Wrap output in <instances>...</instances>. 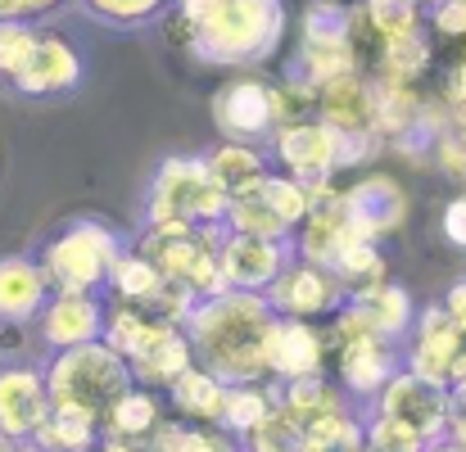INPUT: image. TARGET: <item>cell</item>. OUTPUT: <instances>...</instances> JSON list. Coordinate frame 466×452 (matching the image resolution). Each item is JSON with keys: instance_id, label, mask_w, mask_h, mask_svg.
I'll return each instance as SVG.
<instances>
[{"instance_id": "cell-39", "label": "cell", "mask_w": 466, "mask_h": 452, "mask_svg": "<svg viewBox=\"0 0 466 452\" xmlns=\"http://www.w3.org/2000/svg\"><path fill=\"white\" fill-rule=\"evenodd\" d=\"M440 231L453 249H466V195H453L444 204V217H440Z\"/></svg>"}, {"instance_id": "cell-20", "label": "cell", "mask_w": 466, "mask_h": 452, "mask_svg": "<svg viewBox=\"0 0 466 452\" xmlns=\"http://www.w3.org/2000/svg\"><path fill=\"white\" fill-rule=\"evenodd\" d=\"M431 64H435V41H431L426 27H417V32L380 41L376 55L367 59V73L380 86H417L431 73Z\"/></svg>"}, {"instance_id": "cell-34", "label": "cell", "mask_w": 466, "mask_h": 452, "mask_svg": "<svg viewBox=\"0 0 466 452\" xmlns=\"http://www.w3.org/2000/svg\"><path fill=\"white\" fill-rule=\"evenodd\" d=\"M236 444L240 452H299V421L281 403H272V412L258 426H249Z\"/></svg>"}, {"instance_id": "cell-18", "label": "cell", "mask_w": 466, "mask_h": 452, "mask_svg": "<svg viewBox=\"0 0 466 452\" xmlns=\"http://www.w3.org/2000/svg\"><path fill=\"white\" fill-rule=\"evenodd\" d=\"M86 77V64L77 55V45L64 36V32H41L27 68L9 82L18 95H32V100H46V95H68L77 91Z\"/></svg>"}, {"instance_id": "cell-24", "label": "cell", "mask_w": 466, "mask_h": 452, "mask_svg": "<svg viewBox=\"0 0 466 452\" xmlns=\"http://www.w3.org/2000/svg\"><path fill=\"white\" fill-rule=\"evenodd\" d=\"M127 367H132L137 385H146V389H167L186 367H195V353H190L186 330H181V326H167L155 344H150L141 357H132Z\"/></svg>"}, {"instance_id": "cell-11", "label": "cell", "mask_w": 466, "mask_h": 452, "mask_svg": "<svg viewBox=\"0 0 466 452\" xmlns=\"http://www.w3.org/2000/svg\"><path fill=\"white\" fill-rule=\"evenodd\" d=\"M290 258H295V236L272 240V236H249V231H227L222 226L218 267H222L227 290H258L263 295Z\"/></svg>"}, {"instance_id": "cell-27", "label": "cell", "mask_w": 466, "mask_h": 452, "mask_svg": "<svg viewBox=\"0 0 466 452\" xmlns=\"http://www.w3.org/2000/svg\"><path fill=\"white\" fill-rule=\"evenodd\" d=\"M330 272H335V281H339V290H344L349 299L376 290L380 281H390V276H385V254H380L376 240H353V245H344V249L335 254Z\"/></svg>"}, {"instance_id": "cell-10", "label": "cell", "mask_w": 466, "mask_h": 452, "mask_svg": "<svg viewBox=\"0 0 466 452\" xmlns=\"http://www.w3.org/2000/svg\"><path fill=\"white\" fill-rule=\"evenodd\" d=\"M367 407H376V412H385V417L403 421V426H408V430H417L426 444H435V439H444V430H449L453 394H449L444 385H435V380H426V376H417V371L399 367V371L390 376V385H385Z\"/></svg>"}, {"instance_id": "cell-17", "label": "cell", "mask_w": 466, "mask_h": 452, "mask_svg": "<svg viewBox=\"0 0 466 452\" xmlns=\"http://www.w3.org/2000/svg\"><path fill=\"white\" fill-rule=\"evenodd\" d=\"M312 114L326 127L344 132V136H376V82H371V73L353 68V73H339V77L321 82Z\"/></svg>"}, {"instance_id": "cell-8", "label": "cell", "mask_w": 466, "mask_h": 452, "mask_svg": "<svg viewBox=\"0 0 466 452\" xmlns=\"http://www.w3.org/2000/svg\"><path fill=\"white\" fill-rule=\"evenodd\" d=\"M403 367L453 389L466 376V330L435 303V307H417V321L403 339Z\"/></svg>"}, {"instance_id": "cell-5", "label": "cell", "mask_w": 466, "mask_h": 452, "mask_svg": "<svg viewBox=\"0 0 466 452\" xmlns=\"http://www.w3.org/2000/svg\"><path fill=\"white\" fill-rule=\"evenodd\" d=\"M227 190L213 176L208 158L195 154H172L163 158L146 195V226L163 222H186V226H222L227 217Z\"/></svg>"}, {"instance_id": "cell-4", "label": "cell", "mask_w": 466, "mask_h": 452, "mask_svg": "<svg viewBox=\"0 0 466 452\" xmlns=\"http://www.w3.org/2000/svg\"><path fill=\"white\" fill-rule=\"evenodd\" d=\"M123 249L127 245L118 240V231L109 222L77 217L41 245L36 267H41L50 295H105V281Z\"/></svg>"}, {"instance_id": "cell-32", "label": "cell", "mask_w": 466, "mask_h": 452, "mask_svg": "<svg viewBox=\"0 0 466 452\" xmlns=\"http://www.w3.org/2000/svg\"><path fill=\"white\" fill-rule=\"evenodd\" d=\"M208 167H213V176L222 181L227 195L254 186L258 176H268V158L258 154V146H245V141H222L208 154Z\"/></svg>"}, {"instance_id": "cell-22", "label": "cell", "mask_w": 466, "mask_h": 452, "mask_svg": "<svg viewBox=\"0 0 466 452\" xmlns=\"http://www.w3.org/2000/svg\"><path fill=\"white\" fill-rule=\"evenodd\" d=\"M163 394H167V403H172V412H177L181 421L218 426V417H222V398H227V385H222L213 371H204V367L195 362V367H186Z\"/></svg>"}, {"instance_id": "cell-21", "label": "cell", "mask_w": 466, "mask_h": 452, "mask_svg": "<svg viewBox=\"0 0 466 452\" xmlns=\"http://www.w3.org/2000/svg\"><path fill=\"white\" fill-rule=\"evenodd\" d=\"M50 299V286L36 267V258L27 254H9L0 258V321L5 326H27L36 321V312Z\"/></svg>"}, {"instance_id": "cell-13", "label": "cell", "mask_w": 466, "mask_h": 452, "mask_svg": "<svg viewBox=\"0 0 466 452\" xmlns=\"http://www.w3.org/2000/svg\"><path fill=\"white\" fill-rule=\"evenodd\" d=\"M268 303L277 307V316H299V321H330L339 312V303L349 299L335 281L330 267L321 263H309V258H290L281 267V276L263 290Z\"/></svg>"}, {"instance_id": "cell-9", "label": "cell", "mask_w": 466, "mask_h": 452, "mask_svg": "<svg viewBox=\"0 0 466 452\" xmlns=\"http://www.w3.org/2000/svg\"><path fill=\"white\" fill-rule=\"evenodd\" d=\"M213 123L227 141H245V146H258V141H272V132L286 123L281 118V95L272 82L263 77H231L213 91Z\"/></svg>"}, {"instance_id": "cell-40", "label": "cell", "mask_w": 466, "mask_h": 452, "mask_svg": "<svg viewBox=\"0 0 466 452\" xmlns=\"http://www.w3.org/2000/svg\"><path fill=\"white\" fill-rule=\"evenodd\" d=\"M440 307H444V312H449V316H453V321H458V326L466 330V281H453Z\"/></svg>"}, {"instance_id": "cell-7", "label": "cell", "mask_w": 466, "mask_h": 452, "mask_svg": "<svg viewBox=\"0 0 466 452\" xmlns=\"http://www.w3.org/2000/svg\"><path fill=\"white\" fill-rule=\"evenodd\" d=\"M326 348H330L339 389L358 403H371L390 385V376L403 367V344H394L385 335H371V330L326 326Z\"/></svg>"}, {"instance_id": "cell-28", "label": "cell", "mask_w": 466, "mask_h": 452, "mask_svg": "<svg viewBox=\"0 0 466 452\" xmlns=\"http://www.w3.org/2000/svg\"><path fill=\"white\" fill-rule=\"evenodd\" d=\"M277 389V403L304 426L312 417H321V412H330V407H339V403H349V394L339 389V385H330L326 376H299V380H281V385H272Z\"/></svg>"}, {"instance_id": "cell-47", "label": "cell", "mask_w": 466, "mask_h": 452, "mask_svg": "<svg viewBox=\"0 0 466 452\" xmlns=\"http://www.w3.org/2000/svg\"><path fill=\"white\" fill-rule=\"evenodd\" d=\"M236 452H240V448H236Z\"/></svg>"}, {"instance_id": "cell-16", "label": "cell", "mask_w": 466, "mask_h": 452, "mask_svg": "<svg viewBox=\"0 0 466 452\" xmlns=\"http://www.w3.org/2000/svg\"><path fill=\"white\" fill-rule=\"evenodd\" d=\"M330 348H326V321H299V316H277L268 330V376L272 385L321 376Z\"/></svg>"}, {"instance_id": "cell-45", "label": "cell", "mask_w": 466, "mask_h": 452, "mask_svg": "<svg viewBox=\"0 0 466 452\" xmlns=\"http://www.w3.org/2000/svg\"><path fill=\"white\" fill-rule=\"evenodd\" d=\"M453 64H466V41L462 45H453Z\"/></svg>"}, {"instance_id": "cell-31", "label": "cell", "mask_w": 466, "mask_h": 452, "mask_svg": "<svg viewBox=\"0 0 466 452\" xmlns=\"http://www.w3.org/2000/svg\"><path fill=\"white\" fill-rule=\"evenodd\" d=\"M41 452H91L100 444V426L91 421V417H77V412H59V407H50V417H46V426L36 430V439H32Z\"/></svg>"}, {"instance_id": "cell-33", "label": "cell", "mask_w": 466, "mask_h": 452, "mask_svg": "<svg viewBox=\"0 0 466 452\" xmlns=\"http://www.w3.org/2000/svg\"><path fill=\"white\" fill-rule=\"evenodd\" d=\"M358 14L376 41H390V36L421 27V0H358Z\"/></svg>"}, {"instance_id": "cell-41", "label": "cell", "mask_w": 466, "mask_h": 452, "mask_svg": "<svg viewBox=\"0 0 466 452\" xmlns=\"http://www.w3.org/2000/svg\"><path fill=\"white\" fill-rule=\"evenodd\" d=\"M444 439L453 444L458 452H466V407H453V417H449V430H444Z\"/></svg>"}, {"instance_id": "cell-37", "label": "cell", "mask_w": 466, "mask_h": 452, "mask_svg": "<svg viewBox=\"0 0 466 452\" xmlns=\"http://www.w3.org/2000/svg\"><path fill=\"white\" fill-rule=\"evenodd\" d=\"M82 5L109 27H141V23L158 18L172 0H82Z\"/></svg>"}, {"instance_id": "cell-3", "label": "cell", "mask_w": 466, "mask_h": 452, "mask_svg": "<svg viewBox=\"0 0 466 452\" xmlns=\"http://www.w3.org/2000/svg\"><path fill=\"white\" fill-rule=\"evenodd\" d=\"M41 371H46L50 407L91 417L96 426L137 385L127 357L114 353L105 339H91V344H77V348H59V353H50V362Z\"/></svg>"}, {"instance_id": "cell-42", "label": "cell", "mask_w": 466, "mask_h": 452, "mask_svg": "<svg viewBox=\"0 0 466 452\" xmlns=\"http://www.w3.org/2000/svg\"><path fill=\"white\" fill-rule=\"evenodd\" d=\"M91 452H155L150 444H137V439H109V435H100V444Z\"/></svg>"}, {"instance_id": "cell-6", "label": "cell", "mask_w": 466, "mask_h": 452, "mask_svg": "<svg viewBox=\"0 0 466 452\" xmlns=\"http://www.w3.org/2000/svg\"><path fill=\"white\" fill-rule=\"evenodd\" d=\"M218 240H222V226L163 222V226H146V236L137 240V249L155 263L167 281H177L195 299H208V295H222L227 290L222 267H218Z\"/></svg>"}, {"instance_id": "cell-35", "label": "cell", "mask_w": 466, "mask_h": 452, "mask_svg": "<svg viewBox=\"0 0 466 452\" xmlns=\"http://www.w3.org/2000/svg\"><path fill=\"white\" fill-rule=\"evenodd\" d=\"M36 41H41V27L32 18H0V82L5 86L27 68Z\"/></svg>"}, {"instance_id": "cell-23", "label": "cell", "mask_w": 466, "mask_h": 452, "mask_svg": "<svg viewBox=\"0 0 466 452\" xmlns=\"http://www.w3.org/2000/svg\"><path fill=\"white\" fill-rule=\"evenodd\" d=\"M163 398H158V389H146V385H132L109 412H105V421H100V435H109V439H137V444H150V435H155L158 426H163Z\"/></svg>"}, {"instance_id": "cell-2", "label": "cell", "mask_w": 466, "mask_h": 452, "mask_svg": "<svg viewBox=\"0 0 466 452\" xmlns=\"http://www.w3.org/2000/svg\"><path fill=\"white\" fill-rule=\"evenodd\" d=\"M167 36L181 41L199 64L254 68L281 50L286 0H177Z\"/></svg>"}, {"instance_id": "cell-26", "label": "cell", "mask_w": 466, "mask_h": 452, "mask_svg": "<svg viewBox=\"0 0 466 452\" xmlns=\"http://www.w3.org/2000/svg\"><path fill=\"white\" fill-rule=\"evenodd\" d=\"M163 281H167V276L158 272L141 249H123L118 263H114V272H109V281H105V295H109V299H123V303L146 307V303L163 290Z\"/></svg>"}, {"instance_id": "cell-14", "label": "cell", "mask_w": 466, "mask_h": 452, "mask_svg": "<svg viewBox=\"0 0 466 452\" xmlns=\"http://www.w3.org/2000/svg\"><path fill=\"white\" fill-rule=\"evenodd\" d=\"M339 208L349 217V226L362 236V240H390L403 222H408V195L394 176L385 172H367L358 176L353 186L339 190Z\"/></svg>"}, {"instance_id": "cell-25", "label": "cell", "mask_w": 466, "mask_h": 452, "mask_svg": "<svg viewBox=\"0 0 466 452\" xmlns=\"http://www.w3.org/2000/svg\"><path fill=\"white\" fill-rule=\"evenodd\" d=\"M358 444H362V412H353L349 403L299 426V452H349Z\"/></svg>"}, {"instance_id": "cell-1", "label": "cell", "mask_w": 466, "mask_h": 452, "mask_svg": "<svg viewBox=\"0 0 466 452\" xmlns=\"http://www.w3.org/2000/svg\"><path fill=\"white\" fill-rule=\"evenodd\" d=\"M277 307L258 290H222L190 307L186 339L204 371L222 385H272L268 376V330Z\"/></svg>"}, {"instance_id": "cell-19", "label": "cell", "mask_w": 466, "mask_h": 452, "mask_svg": "<svg viewBox=\"0 0 466 452\" xmlns=\"http://www.w3.org/2000/svg\"><path fill=\"white\" fill-rule=\"evenodd\" d=\"M36 330L50 353L91 344L105 330V303L100 295H50L46 307L36 312Z\"/></svg>"}, {"instance_id": "cell-15", "label": "cell", "mask_w": 466, "mask_h": 452, "mask_svg": "<svg viewBox=\"0 0 466 452\" xmlns=\"http://www.w3.org/2000/svg\"><path fill=\"white\" fill-rule=\"evenodd\" d=\"M46 417V371L36 362H0V439H36Z\"/></svg>"}, {"instance_id": "cell-46", "label": "cell", "mask_w": 466, "mask_h": 452, "mask_svg": "<svg viewBox=\"0 0 466 452\" xmlns=\"http://www.w3.org/2000/svg\"><path fill=\"white\" fill-rule=\"evenodd\" d=\"M435 5H444V0H421V9H435Z\"/></svg>"}, {"instance_id": "cell-29", "label": "cell", "mask_w": 466, "mask_h": 452, "mask_svg": "<svg viewBox=\"0 0 466 452\" xmlns=\"http://www.w3.org/2000/svg\"><path fill=\"white\" fill-rule=\"evenodd\" d=\"M155 452H236L240 444L222 430V426H195L181 417H163L155 435H150Z\"/></svg>"}, {"instance_id": "cell-44", "label": "cell", "mask_w": 466, "mask_h": 452, "mask_svg": "<svg viewBox=\"0 0 466 452\" xmlns=\"http://www.w3.org/2000/svg\"><path fill=\"white\" fill-rule=\"evenodd\" d=\"M426 452H458L449 439H435V444H426Z\"/></svg>"}, {"instance_id": "cell-12", "label": "cell", "mask_w": 466, "mask_h": 452, "mask_svg": "<svg viewBox=\"0 0 466 452\" xmlns=\"http://www.w3.org/2000/svg\"><path fill=\"white\" fill-rule=\"evenodd\" d=\"M272 146H277L281 172L295 176V181H304V186H326L339 172V132L326 127L317 114L312 118H295V123H281L272 132Z\"/></svg>"}, {"instance_id": "cell-36", "label": "cell", "mask_w": 466, "mask_h": 452, "mask_svg": "<svg viewBox=\"0 0 466 452\" xmlns=\"http://www.w3.org/2000/svg\"><path fill=\"white\" fill-rule=\"evenodd\" d=\"M362 444L367 452H426V439L417 430H408L403 421H394L376 407H362Z\"/></svg>"}, {"instance_id": "cell-38", "label": "cell", "mask_w": 466, "mask_h": 452, "mask_svg": "<svg viewBox=\"0 0 466 452\" xmlns=\"http://www.w3.org/2000/svg\"><path fill=\"white\" fill-rule=\"evenodd\" d=\"M440 109H444L449 127L466 136V64H449L444 91H440Z\"/></svg>"}, {"instance_id": "cell-30", "label": "cell", "mask_w": 466, "mask_h": 452, "mask_svg": "<svg viewBox=\"0 0 466 452\" xmlns=\"http://www.w3.org/2000/svg\"><path fill=\"white\" fill-rule=\"evenodd\" d=\"M272 403H277V389H272V385H227L218 426H222L231 439H240L249 426H258V421L272 412Z\"/></svg>"}, {"instance_id": "cell-43", "label": "cell", "mask_w": 466, "mask_h": 452, "mask_svg": "<svg viewBox=\"0 0 466 452\" xmlns=\"http://www.w3.org/2000/svg\"><path fill=\"white\" fill-rule=\"evenodd\" d=\"M449 394H453V407H466V376L453 385V389H449Z\"/></svg>"}]
</instances>
